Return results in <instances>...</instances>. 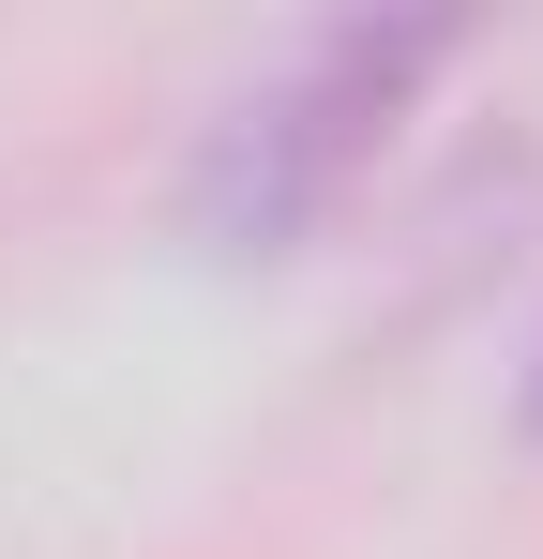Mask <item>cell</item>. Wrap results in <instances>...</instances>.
I'll return each instance as SVG.
<instances>
[{"label":"cell","instance_id":"obj_1","mask_svg":"<svg viewBox=\"0 0 543 559\" xmlns=\"http://www.w3.org/2000/svg\"><path fill=\"white\" fill-rule=\"evenodd\" d=\"M452 61L438 15H348V31H317L272 92H242L212 121V152H196V227L227 242V258H272V242H302L333 197L377 167V136H393V106L423 92Z\"/></svg>","mask_w":543,"mask_h":559},{"label":"cell","instance_id":"obj_2","mask_svg":"<svg viewBox=\"0 0 543 559\" xmlns=\"http://www.w3.org/2000/svg\"><path fill=\"white\" fill-rule=\"evenodd\" d=\"M529 408H543V378H529Z\"/></svg>","mask_w":543,"mask_h":559}]
</instances>
